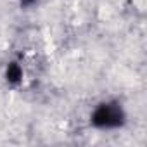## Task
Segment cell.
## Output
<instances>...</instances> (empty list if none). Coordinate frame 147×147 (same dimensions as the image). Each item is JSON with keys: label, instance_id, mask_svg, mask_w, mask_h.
<instances>
[{"label": "cell", "instance_id": "7a4b0ae2", "mask_svg": "<svg viewBox=\"0 0 147 147\" xmlns=\"http://www.w3.org/2000/svg\"><path fill=\"white\" fill-rule=\"evenodd\" d=\"M5 76H7V82L9 83H19L21 78H23V69L18 62H11L7 66V73H5Z\"/></svg>", "mask_w": 147, "mask_h": 147}, {"label": "cell", "instance_id": "6da1fadb", "mask_svg": "<svg viewBox=\"0 0 147 147\" xmlns=\"http://www.w3.org/2000/svg\"><path fill=\"white\" fill-rule=\"evenodd\" d=\"M125 121H126L125 109L116 100H107L99 104L90 116V123L99 130H114L123 126Z\"/></svg>", "mask_w": 147, "mask_h": 147}]
</instances>
